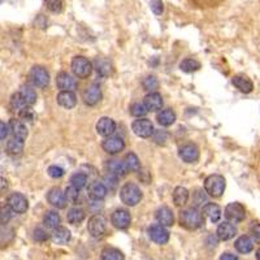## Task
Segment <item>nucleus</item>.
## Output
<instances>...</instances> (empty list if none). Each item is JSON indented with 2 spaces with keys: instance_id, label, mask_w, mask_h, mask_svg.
<instances>
[{
  "instance_id": "obj_1",
  "label": "nucleus",
  "mask_w": 260,
  "mask_h": 260,
  "mask_svg": "<svg viewBox=\"0 0 260 260\" xmlns=\"http://www.w3.org/2000/svg\"><path fill=\"white\" fill-rule=\"evenodd\" d=\"M179 224L187 230H196L204 224V216L195 207L186 208L179 213Z\"/></svg>"
},
{
  "instance_id": "obj_2",
  "label": "nucleus",
  "mask_w": 260,
  "mask_h": 260,
  "mask_svg": "<svg viewBox=\"0 0 260 260\" xmlns=\"http://www.w3.org/2000/svg\"><path fill=\"white\" fill-rule=\"evenodd\" d=\"M120 199L124 204L129 207H134L142 200V191L135 183L128 182L121 187L120 191Z\"/></svg>"
},
{
  "instance_id": "obj_3",
  "label": "nucleus",
  "mask_w": 260,
  "mask_h": 260,
  "mask_svg": "<svg viewBox=\"0 0 260 260\" xmlns=\"http://www.w3.org/2000/svg\"><path fill=\"white\" fill-rule=\"evenodd\" d=\"M227 181L221 175H211L204 179V190L212 198H220L225 191Z\"/></svg>"
},
{
  "instance_id": "obj_4",
  "label": "nucleus",
  "mask_w": 260,
  "mask_h": 260,
  "mask_svg": "<svg viewBox=\"0 0 260 260\" xmlns=\"http://www.w3.org/2000/svg\"><path fill=\"white\" fill-rule=\"evenodd\" d=\"M72 72L76 77L85 80V78L90 77V74L93 72V64L86 57L76 56L72 60Z\"/></svg>"
},
{
  "instance_id": "obj_5",
  "label": "nucleus",
  "mask_w": 260,
  "mask_h": 260,
  "mask_svg": "<svg viewBox=\"0 0 260 260\" xmlns=\"http://www.w3.org/2000/svg\"><path fill=\"white\" fill-rule=\"evenodd\" d=\"M29 80L32 85L39 89H45L49 83V73L47 72L45 66L41 65H35L32 66L30 72H29Z\"/></svg>"
},
{
  "instance_id": "obj_6",
  "label": "nucleus",
  "mask_w": 260,
  "mask_h": 260,
  "mask_svg": "<svg viewBox=\"0 0 260 260\" xmlns=\"http://www.w3.org/2000/svg\"><path fill=\"white\" fill-rule=\"evenodd\" d=\"M87 230H89L90 236L93 237V238H102L107 232L106 219L102 215H94L89 220Z\"/></svg>"
},
{
  "instance_id": "obj_7",
  "label": "nucleus",
  "mask_w": 260,
  "mask_h": 260,
  "mask_svg": "<svg viewBox=\"0 0 260 260\" xmlns=\"http://www.w3.org/2000/svg\"><path fill=\"white\" fill-rule=\"evenodd\" d=\"M7 204L15 213H25L29 208L28 198L21 193H12L7 198Z\"/></svg>"
},
{
  "instance_id": "obj_8",
  "label": "nucleus",
  "mask_w": 260,
  "mask_h": 260,
  "mask_svg": "<svg viewBox=\"0 0 260 260\" xmlns=\"http://www.w3.org/2000/svg\"><path fill=\"white\" fill-rule=\"evenodd\" d=\"M225 217L229 223H241L246 219V208L237 202L229 203L225 207Z\"/></svg>"
},
{
  "instance_id": "obj_9",
  "label": "nucleus",
  "mask_w": 260,
  "mask_h": 260,
  "mask_svg": "<svg viewBox=\"0 0 260 260\" xmlns=\"http://www.w3.org/2000/svg\"><path fill=\"white\" fill-rule=\"evenodd\" d=\"M131 129L134 131V134L141 137V138H150V137H152L155 131L152 122L145 117L135 120V121L131 124Z\"/></svg>"
},
{
  "instance_id": "obj_10",
  "label": "nucleus",
  "mask_w": 260,
  "mask_h": 260,
  "mask_svg": "<svg viewBox=\"0 0 260 260\" xmlns=\"http://www.w3.org/2000/svg\"><path fill=\"white\" fill-rule=\"evenodd\" d=\"M179 156L185 162H195L199 159V148L194 143H185L179 148Z\"/></svg>"
},
{
  "instance_id": "obj_11",
  "label": "nucleus",
  "mask_w": 260,
  "mask_h": 260,
  "mask_svg": "<svg viewBox=\"0 0 260 260\" xmlns=\"http://www.w3.org/2000/svg\"><path fill=\"white\" fill-rule=\"evenodd\" d=\"M102 147L107 154L116 155L125 148V142H124L120 137L111 135V137L104 138V141L102 142Z\"/></svg>"
},
{
  "instance_id": "obj_12",
  "label": "nucleus",
  "mask_w": 260,
  "mask_h": 260,
  "mask_svg": "<svg viewBox=\"0 0 260 260\" xmlns=\"http://www.w3.org/2000/svg\"><path fill=\"white\" fill-rule=\"evenodd\" d=\"M56 83L61 91H74L78 86L77 80L66 72H60L57 74Z\"/></svg>"
},
{
  "instance_id": "obj_13",
  "label": "nucleus",
  "mask_w": 260,
  "mask_h": 260,
  "mask_svg": "<svg viewBox=\"0 0 260 260\" xmlns=\"http://www.w3.org/2000/svg\"><path fill=\"white\" fill-rule=\"evenodd\" d=\"M111 221L114 224V228L117 229H128L131 224V216H130L129 211L126 210H116V211L112 213V217H111Z\"/></svg>"
},
{
  "instance_id": "obj_14",
  "label": "nucleus",
  "mask_w": 260,
  "mask_h": 260,
  "mask_svg": "<svg viewBox=\"0 0 260 260\" xmlns=\"http://www.w3.org/2000/svg\"><path fill=\"white\" fill-rule=\"evenodd\" d=\"M82 99L87 106H95L102 99V90L98 85H90L82 94Z\"/></svg>"
},
{
  "instance_id": "obj_15",
  "label": "nucleus",
  "mask_w": 260,
  "mask_h": 260,
  "mask_svg": "<svg viewBox=\"0 0 260 260\" xmlns=\"http://www.w3.org/2000/svg\"><path fill=\"white\" fill-rule=\"evenodd\" d=\"M148 236L158 244H165L169 241V232L162 225H152L148 228Z\"/></svg>"
},
{
  "instance_id": "obj_16",
  "label": "nucleus",
  "mask_w": 260,
  "mask_h": 260,
  "mask_svg": "<svg viewBox=\"0 0 260 260\" xmlns=\"http://www.w3.org/2000/svg\"><path fill=\"white\" fill-rule=\"evenodd\" d=\"M47 200L51 206H53L55 208H59V210H63V208L66 207V198H65V193L59 189V187H52L51 190L49 191L47 194Z\"/></svg>"
},
{
  "instance_id": "obj_17",
  "label": "nucleus",
  "mask_w": 260,
  "mask_h": 260,
  "mask_svg": "<svg viewBox=\"0 0 260 260\" xmlns=\"http://www.w3.org/2000/svg\"><path fill=\"white\" fill-rule=\"evenodd\" d=\"M143 104L148 112H159L162 110V97L159 93H148L143 99Z\"/></svg>"
},
{
  "instance_id": "obj_18",
  "label": "nucleus",
  "mask_w": 260,
  "mask_h": 260,
  "mask_svg": "<svg viewBox=\"0 0 260 260\" xmlns=\"http://www.w3.org/2000/svg\"><path fill=\"white\" fill-rule=\"evenodd\" d=\"M97 131L98 134L102 135L104 138L111 137L116 131V122L110 117H102L97 122Z\"/></svg>"
},
{
  "instance_id": "obj_19",
  "label": "nucleus",
  "mask_w": 260,
  "mask_h": 260,
  "mask_svg": "<svg viewBox=\"0 0 260 260\" xmlns=\"http://www.w3.org/2000/svg\"><path fill=\"white\" fill-rule=\"evenodd\" d=\"M156 221L159 223V225L162 227H172L175 224V215L169 207L167 206H162L156 211Z\"/></svg>"
},
{
  "instance_id": "obj_20",
  "label": "nucleus",
  "mask_w": 260,
  "mask_h": 260,
  "mask_svg": "<svg viewBox=\"0 0 260 260\" xmlns=\"http://www.w3.org/2000/svg\"><path fill=\"white\" fill-rule=\"evenodd\" d=\"M8 128L12 133L13 138L22 139V141L28 138V128L25 126V124L21 121L20 118H12L9 121Z\"/></svg>"
},
{
  "instance_id": "obj_21",
  "label": "nucleus",
  "mask_w": 260,
  "mask_h": 260,
  "mask_svg": "<svg viewBox=\"0 0 260 260\" xmlns=\"http://www.w3.org/2000/svg\"><path fill=\"white\" fill-rule=\"evenodd\" d=\"M237 234L236 227L233 225L232 223L229 221H224L217 227V232H216V236L220 241H229L232 240L233 237Z\"/></svg>"
},
{
  "instance_id": "obj_22",
  "label": "nucleus",
  "mask_w": 260,
  "mask_h": 260,
  "mask_svg": "<svg viewBox=\"0 0 260 260\" xmlns=\"http://www.w3.org/2000/svg\"><path fill=\"white\" fill-rule=\"evenodd\" d=\"M106 169L108 173L116 176V177H124V176H126L129 173L128 169H126L124 162L118 160V159L108 160V162H106Z\"/></svg>"
},
{
  "instance_id": "obj_23",
  "label": "nucleus",
  "mask_w": 260,
  "mask_h": 260,
  "mask_svg": "<svg viewBox=\"0 0 260 260\" xmlns=\"http://www.w3.org/2000/svg\"><path fill=\"white\" fill-rule=\"evenodd\" d=\"M87 193H89V196L93 200H102L106 198L107 187L104 186V183L100 182V181H94L89 185V189H87Z\"/></svg>"
},
{
  "instance_id": "obj_24",
  "label": "nucleus",
  "mask_w": 260,
  "mask_h": 260,
  "mask_svg": "<svg viewBox=\"0 0 260 260\" xmlns=\"http://www.w3.org/2000/svg\"><path fill=\"white\" fill-rule=\"evenodd\" d=\"M56 99L57 103L66 110H72L77 104V97H76L74 91H60L57 94Z\"/></svg>"
},
{
  "instance_id": "obj_25",
  "label": "nucleus",
  "mask_w": 260,
  "mask_h": 260,
  "mask_svg": "<svg viewBox=\"0 0 260 260\" xmlns=\"http://www.w3.org/2000/svg\"><path fill=\"white\" fill-rule=\"evenodd\" d=\"M232 82L233 85L236 86L241 93L248 94L254 90V83H252V81L248 77L244 76V74H237V76H234Z\"/></svg>"
},
{
  "instance_id": "obj_26",
  "label": "nucleus",
  "mask_w": 260,
  "mask_h": 260,
  "mask_svg": "<svg viewBox=\"0 0 260 260\" xmlns=\"http://www.w3.org/2000/svg\"><path fill=\"white\" fill-rule=\"evenodd\" d=\"M94 68L97 73L102 77H108L112 74V64L106 57H97L94 61Z\"/></svg>"
},
{
  "instance_id": "obj_27",
  "label": "nucleus",
  "mask_w": 260,
  "mask_h": 260,
  "mask_svg": "<svg viewBox=\"0 0 260 260\" xmlns=\"http://www.w3.org/2000/svg\"><path fill=\"white\" fill-rule=\"evenodd\" d=\"M72 238V233L68 228L65 227H57L56 229H53L52 240L53 242H56L59 244H68Z\"/></svg>"
},
{
  "instance_id": "obj_28",
  "label": "nucleus",
  "mask_w": 260,
  "mask_h": 260,
  "mask_svg": "<svg viewBox=\"0 0 260 260\" xmlns=\"http://www.w3.org/2000/svg\"><path fill=\"white\" fill-rule=\"evenodd\" d=\"M202 213H203L204 217H208V219L211 220L212 223H217L220 217H221V210H220L219 206L215 203L204 204Z\"/></svg>"
},
{
  "instance_id": "obj_29",
  "label": "nucleus",
  "mask_w": 260,
  "mask_h": 260,
  "mask_svg": "<svg viewBox=\"0 0 260 260\" xmlns=\"http://www.w3.org/2000/svg\"><path fill=\"white\" fill-rule=\"evenodd\" d=\"M156 120L162 126H171L175 124L176 121V114L172 110L167 108V110H160L158 112Z\"/></svg>"
},
{
  "instance_id": "obj_30",
  "label": "nucleus",
  "mask_w": 260,
  "mask_h": 260,
  "mask_svg": "<svg viewBox=\"0 0 260 260\" xmlns=\"http://www.w3.org/2000/svg\"><path fill=\"white\" fill-rule=\"evenodd\" d=\"M234 247L240 254H248L254 250L252 240L248 236H241L234 244Z\"/></svg>"
},
{
  "instance_id": "obj_31",
  "label": "nucleus",
  "mask_w": 260,
  "mask_h": 260,
  "mask_svg": "<svg viewBox=\"0 0 260 260\" xmlns=\"http://www.w3.org/2000/svg\"><path fill=\"white\" fill-rule=\"evenodd\" d=\"M189 190H187L186 187L182 186H177L173 191V202L177 207H182L185 204L187 203V200H189Z\"/></svg>"
},
{
  "instance_id": "obj_32",
  "label": "nucleus",
  "mask_w": 260,
  "mask_h": 260,
  "mask_svg": "<svg viewBox=\"0 0 260 260\" xmlns=\"http://www.w3.org/2000/svg\"><path fill=\"white\" fill-rule=\"evenodd\" d=\"M20 95L21 98L24 99L26 106H34V104L37 103V93H35L34 89H32L30 86H22L20 90Z\"/></svg>"
},
{
  "instance_id": "obj_33",
  "label": "nucleus",
  "mask_w": 260,
  "mask_h": 260,
  "mask_svg": "<svg viewBox=\"0 0 260 260\" xmlns=\"http://www.w3.org/2000/svg\"><path fill=\"white\" fill-rule=\"evenodd\" d=\"M122 162L125 164L128 172H138L139 169H141V162H139L138 156H137L134 152L126 154Z\"/></svg>"
},
{
  "instance_id": "obj_34",
  "label": "nucleus",
  "mask_w": 260,
  "mask_h": 260,
  "mask_svg": "<svg viewBox=\"0 0 260 260\" xmlns=\"http://www.w3.org/2000/svg\"><path fill=\"white\" fill-rule=\"evenodd\" d=\"M61 219L60 215L55 211H49L46 212L45 216H43V224H45L46 228L49 229H56L57 227H60Z\"/></svg>"
},
{
  "instance_id": "obj_35",
  "label": "nucleus",
  "mask_w": 260,
  "mask_h": 260,
  "mask_svg": "<svg viewBox=\"0 0 260 260\" xmlns=\"http://www.w3.org/2000/svg\"><path fill=\"white\" fill-rule=\"evenodd\" d=\"M24 151V141L18 138H12L7 143V152L12 156H17V155L22 154Z\"/></svg>"
},
{
  "instance_id": "obj_36",
  "label": "nucleus",
  "mask_w": 260,
  "mask_h": 260,
  "mask_svg": "<svg viewBox=\"0 0 260 260\" xmlns=\"http://www.w3.org/2000/svg\"><path fill=\"white\" fill-rule=\"evenodd\" d=\"M179 68L185 73H193V72H196V70L200 69V63L198 60H195V59L189 57V59H185V60L181 61Z\"/></svg>"
},
{
  "instance_id": "obj_37",
  "label": "nucleus",
  "mask_w": 260,
  "mask_h": 260,
  "mask_svg": "<svg viewBox=\"0 0 260 260\" xmlns=\"http://www.w3.org/2000/svg\"><path fill=\"white\" fill-rule=\"evenodd\" d=\"M85 216L86 213L82 208L74 207L68 212V221L70 224H73V225H78V224H81L85 220Z\"/></svg>"
},
{
  "instance_id": "obj_38",
  "label": "nucleus",
  "mask_w": 260,
  "mask_h": 260,
  "mask_svg": "<svg viewBox=\"0 0 260 260\" xmlns=\"http://www.w3.org/2000/svg\"><path fill=\"white\" fill-rule=\"evenodd\" d=\"M102 260H125V256L118 248L107 247L102 251Z\"/></svg>"
},
{
  "instance_id": "obj_39",
  "label": "nucleus",
  "mask_w": 260,
  "mask_h": 260,
  "mask_svg": "<svg viewBox=\"0 0 260 260\" xmlns=\"http://www.w3.org/2000/svg\"><path fill=\"white\" fill-rule=\"evenodd\" d=\"M87 179H89L87 175L82 173V172H77V173H74L70 177V185L76 187V189H78V190H82L87 185Z\"/></svg>"
},
{
  "instance_id": "obj_40",
  "label": "nucleus",
  "mask_w": 260,
  "mask_h": 260,
  "mask_svg": "<svg viewBox=\"0 0 260 260\" xmlns=\"http://www.w3.org/2000/svg\"><path fill=\"white\" fill-rule=\"evenodd\" d=\"M81 190H78L76 187H73L70 185L66 190H65V198H66V202L70 204H78L80 199H81Z\"/></svg>"
},
{
  "instance_id": "obj_41",
  "label": "nucleus",
  "mask_w": 260,
  "mask_h": 260,
  "mask_svg": "<svg viewBox=\"0 0 260 260\" xmlns=\"http://www.w3.org/2000/svg\"><path fill=\"white\" fill-rule=\"evenodd\" d=\"M13 211L7 203L0 202V225H7L12 219Z\"/></svg>"
},
{
  "instance_id": "obj_42",
  "label": "nucleus",
  "mask_w": 260,
  "mask_h": 260,
  "mask_svg": "<svg viewBox=\"0 0 260 260\" xmlns=\"http://www.w3.org/2000/svg\"><path fill=\"white\" fill-rule=\"evenodd\" d=\"M15 238V232L9 228L0 229V246H8Z\"/></svg>"
},
{
  "instance_id": "obj_43",
  "label": "nucleus",
  "mask_w": 260,
  "mask_h": 260,
  "mask_svg": "<svg viewBox=\"0 0 260 260\" xmlns=\"http://www.w3.org/2000/svg\"><path fill=\"white\" fill-rule=\"evenodd\" d=\"M143 89L150 93H155V90L159 89V81L155 76H147L146 78H143L142 81Z\"/></svg>"
},
{
  "instance_id": "obj_44",
  "label": "nucleus",
  "mask_w": 260,
  "mask_h": 260,
  "mask_svg": "<svg viewBox=\"0 0 260 260\" xmlns=\"http://www.w3.org/2000/svg\"><path fill=\"white\" fill-rule=\"evenodd\" d=\"M18 117H20V120L22 122H32L35 118V112L32 108V106H25L22 110L18 111Z\"/></svg>"
},
{
  "instance_id": "obj_45",
  "label": "nucleus",
  "mask_w": 260,
  "mask_h": 260,
  "mask_svg": "<svg viewBox=\"0 0 260 260\" xmlns=\"http://www.w3.org/2000/svg\"><path fill=\"white\" fill-rule=\"evenodd\" d=\"M147 112L148 111L146 110V107H145L143 103H134V104H131V107H130V114H133L134 117H145Z\"/></svg>"
},
{
  "instance_id": "obj_46",
  "label": "nucleus",
  "mask_w": 260,
  "mask_h": 260,
  "mask_svg": "<svg viewBox=\"0 0 260 260\" xmlns=\"http://www.w3.org/2000/svg\"><path fill=\"white\" fill-rule=\"evenodd\" d=\"M152 139L155 143H158L160 146L165 145L167 141L169 139V134H168L167 130H155L154 134H152Z\"/></svg>"
},
{
  "instance_id": "obj_47",
  "label": "nucleus",
  "mask_w": 260,
  "mask_h": 260,
  "mask_svg": "<svg viewBox=\"0 0 260 260\" xmlns=\"http://www.w3.org/2000/svg\"><path fill=\"white\" fill-rule=\"evenodd\" d=\"M26 106L24 102V99L21 98L20 93H16L13 94L12 98H11V108H12L13 111H16V112H18V111H21L24 107Z\"/></svg>"
},
{
  "instance_id": "obj_48",
  "label": "nucleus",
  "mask_w": 260,
  "mask_h": 260,
  "mask_svg": "<svg viewBox=\"0 0 260 260\" xmlns=\"http://www.w3.org/2000/svg\"><path fill=\"white\" fill-rule=\"evenodd\" d=\"M47 8L53 13H60L64 8V1L63 0H45Z\"/></svg>"
},
{
  "instance_id": "obj_49",
  "label": "nucleus",
  "mask_w": 260,
  "mask_h": 260,
  "mask_svg": "<svg viewBox=\"0 0 260 260\" xmlns=\"http://www.w3.org/2000/svg\"><path fill=\"white\" fill-rule=\"evenodd\" d=\"M32 238L37 241V242H45V241L49 240V236L45 229H42V228H35L34 232H32Z\"/></svg>"
},
{
  "instance_id": "obj_50",
  "label": "nucleus",
  "mask_w": 260,
  "mask_h": 260,
  "mask_svg": "<svg viewBox=\"0 0 260 260\" xmlns=\"http://www.w3.org/2000/svg\"><path fill=\"white\" fill-rule=\"evenodd\" d=\"M148 1H150L151 11H152L156 16H160V15L164 12V4H162V0H148Z\"/></svg>"
},
{
  "instance_id": "obj_51",
  "label": "nucleus",
  "mask_w": 260,
  "mask_h": 260,
  "mask_svg": "<svg viewBox=\"0 0 260 260\" xmlns=\"http://www.w3.org/2000/svg\"><path fill=\"white\" fill-rule=\"evenodd\" d=\"M117 179L118 177H116V176L111 175V173H108V175L104 177V179H103V183H104V186L107 187V190H110V189H112L114 190V187L117 186Z\"/></svg>"
},
{
  "instance_id": "obj_52",
  "label": "nucleus",
  "mask_w": 260,
  "mask_h": 260,
  "mask_svg": "<svg viewBox=\"0 0 260 260\" xmlns=\"http://www.w3.org/2000/svg\"><path fill=\"white\" fill-rule=\"evenodd\" d=\"M47 173H49V177H52V179H60L64 176V169L59 165H51V167L47 169Z\"/></svg>"
},
{
  "instance_id": "obj_53",
  "label": "nucleus",
  "mask_w": 260,
  "mask_h": 260,
  "mask_svg": "<svg viewBox=\"0 0 260 260\" xmlns=\"http://www.w3.org/2000/svg\"><path fill=\"white\" fill-rule=\"evenodd\" d=\"M206 202V195L202 190H195V193L193 194V203L195 204V208L199 207L200 204H203Z\"/></svg>"
},
{
  "instance_id": "obj_54",
  "label": "nucleus",
  "mask_w": 260,
  "mask_h": 260,
  "mask_svg": "<svg viewBox=\"0 0 260 260\" xmlns=\"http://www.w3.org/2000/svg\"><path fill=\"white\" fill-rule=\"evenodd\" d=\"M250 233H251L252 238H254L258 244H260V224L259 223H255L251 228H250Z\"/></svg>"
},
{
  "instance_id": "obj_55",
  "label": "nucleus",
  "mask_w": 260,
  "mask_h": 260,
  "mask_svg": "<svg viewBox=\"0 0 260 260\" xmlns=\"http://www.w3.org/2000/svg\"><path fill=\"white\" fill-rule=\"evenodd\" d=\"M8 133H9L8 125H7L5 122L0 121V141H1V139L7 138Z\"/></svg>"
},
{
  "instance_id": "obj_56",
  "label": "nucleus",
  "mask_w": 260,
  "mask_h": 260,
  "mask_svg": "<svg viewBox=\"0 0 260 260\" xmlns=\"http://www.w3.org/2000/svg\"><path fill=\"white\" fill-rule=\"evenodd\" d=\"M7 189H8V181H7L4 177H1V176H0V194L5 193Z\"/></svg>"
},
{
  "instance_id": "obj_57",
  "label": "nucleus",
  "mask_w": 260,
  "mask_h": 260,
  "mask_svg": "<svg viewBox=\"0 0 260 260\" xmlns=\"http://www.w3.org/2000/svg\"><path fill=\"white\" fill-rule=\"evenodd\" d=\"M220 260H238V258L236 255L230 254V252H224L221 258H220Z\"/></svg>"
},
{
  "instance_id": "obj_58",
  "label": "nucleus",
  "mask_w": 260,
  "mask_h": 260,
  "mask_svg": "<svg viewBox=\"0 0 260 260\" xmlns=\"http://www.w3.org/2000/svg\"><path fill=\"white\" fill-rule=\"evenodd\" d=\"M256 259L260 260V248H259V250H258V252H256Z\"/></svg>"
},
{
  "instance_id": "obj_59",
  "label": "nucleus",
  "mask_w": 260,
  "mask_h": 260,
  "mask_svg": "<svg viewBox=\"0 0 260 260\" xmlns=\"http://www.w3.org/2000/svg\"><path fill=\"white\" fill-rule=\"evenodd\" d=\"M259 175H260V155H259Z\"/></svg>"
},
{
  "instance_id": "obj_60",
  "label": "nucleus",
  "mask_w": 260,
  "mask_h": 260,
  "mask_svg": "<svg viewBox=\"0 0 260 260\" xmlns=\"http://www.w3.org/2000/svg\"><path fill=\"white\" fill-rule=\"evenodd\" d=\"M143 260H152V259H143Z\"/></svg>"
}]
</instances>
